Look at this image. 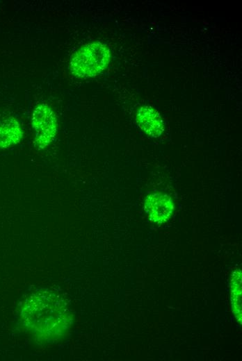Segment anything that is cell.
<instances>
[{
    "label": "cell",
    "mask_w": 242,
    "mask_h": 361,
    "mask_svg": "<svg viewBox=\"0 0 242 361\" xmlns=\"http://www.w3.org/2000/svg\"><path fill=\"white\" fill-rule=\"evenodd\" d=\"M231 299L233 312L241 324V273L236 270L231 279Z\"/></svg>",
    "instance_id": "7"
},
{
    "label": "cell",
    "mask_w": 242,
    "mask_h": 361,
    "mask_svg": "<svg viewBox=\"0 0 242 361\" xmlns=\"http://www.w3.org/2000/svg\"><path fill=\"white\" fill-rule=\"evenodd\" d=\"M22 137V129L14 117H10L0 121V149L19 143Z\"/></svg>",
    "instance_id": "6"
},
{
    "label": "cell",
    "mask_w": 242,
    "mask_h": 361,
    "mask_svg": "<svg viewBox=\"0 0 242 361\" xmlns=\"http://www.w3.org/2000/svg\"><path fill=\"white\" fill-rule=\"evenodd\" d=\"M31 121L35 131L34 146L44 149L56 137L58 125L56 115L47 104L42 103L34 109Z\"/></svg>",
    "instance_id": "3"
},
{
    "label": "cell",
    "mask_w": 242,
    "mask_h": 361,
    "mask_svg": "<svg viewBox=\"0 0 242 361\" xmlns=\"http://www.w3.org/2000/svg\"><path fill=\"white\" fill-rule=\"evenodd\" d=\"M21 315L26 328L43 343H53L64 337L72 321L64 298L47 289L35 292L28 297Z\"/></svg>",
    "instance_id": "1"
},
{
    "label": "cell",
    "mask_w": 242,
    "mask_h": 361,
    "mask_svg": "<svg viewBox=\"0 0 242 361\" xmlns=\"http://www.w3.org/2000/svg\"><path fill=\"white\" fill-rule=\"evenodd\" d=\"M144 210L151 221L160 224L171 217L174 204L171 198L166 194L155 192L145 198Z\"/></svg>",
    "instance_id": "4"
},
{
    "label": "cell",
    "mask_w": 242,
    "mask_h": 361,
    "mask_svg": "<svg viewBox=\"0 0 242 361\" xmlns=\"http://www.w3.org/2000/svg\"><path fill=\"white\" fill-rule=\"evenodd\" d=\"M108 47L101 42L84 44L72 56L70 72L78 78L95 76L103 72L111 60Z\"/></svg>",
    "instance_id": "2"
},
{
    "label": "cell",
    "mask_w": 242,
    "mask_h": 361,
    "mask_svg": "<svg viewBox=\"0 0 242 361\" xmlns=\"http://www.w3.org/2000/svg\"><path fill=\"white\" fill-rule=\"evenodd\" d=\"M138 126L152 137H159L164 131V124L161 116L154 108L144 106L139 108L136 114Z\"/></svg>",
    "instance_id": "5"
}]
</instances>
